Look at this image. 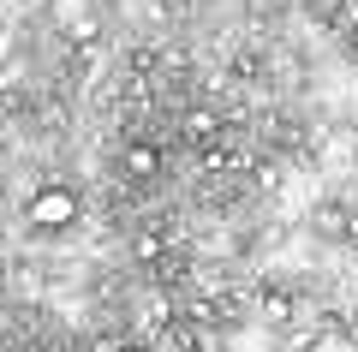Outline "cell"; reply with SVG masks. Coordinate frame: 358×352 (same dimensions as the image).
<instances>
[{"label": "cell", "instance_id": "obj_1", "mask_svg": "<svg viewBox=\"0 0 358 352\" xmlns=\"http://www.w3.org/2000/svg\"><path fill=\"white\" fill-rule=\"evenodd\" d=\"M78 191L66 185V179H48V185H36L30 191V203H24V221L36 227V233H66V227H78Z\"/></svg>", "mask_w": 358, "mask_h": 352}, {"label": "cell", "instance_id": "obj_2", "mask_svg": "<svg viewBox=\"0 0 358 352\" xmlns=\"http://www.w3.org/2000/svg\"><path fill=\"white\" fill-rule=\"evenodd\" d=\"M120 167H126L131 185H155V174H162V143L155 138H131L126 155H120Z\"/></svg>", "mask_w": 358, "mask_h": 352}, {"label": "cell", "instance_id": "obj_3", "mask_svg": "<svg viewBox=\"0 0 358 352\" xmlns=\"http://www.w3.org/2000/svg\"><path fill=\"white\" fill-rule=\"evenodd\" d=\"M162 251H167L162 227H138V233H131V257H138V263H162Z\"/></svg>", "mask_w": 358, "mask_h": 352}, {"label": "cell", "instance_id": "obj_4", "mask_svg": "<svg viewBox=\"0 0 358 352\" xmlns=\"http://www.w3.org/2000/svg\"><path fill=\"white\" fill-rule=\"evenodd\" d=\"M215 132H221V120H215V113H203V108H197V113H185V138H192V143H209Z\"/></svg>", "mask_w": 358, "mask_h": 352}, {"label": "cell", "instance_id": "obj_5", "mask_svg": "<svg viewBox=\"0 0 358 352\" xmlns=\"http://www.w3.org/2000/svg\"><path fill=\"white\" fill-rule=\"evenodd\" d=\"M263 316H275V323H281V316H293V299H281V293H263Z\"/></svg>", "mask_w": 358, "mask_h": 352}, {"label": "cell", "instance_id": "obj_6", "mask_svg": "<svg viewBox=\"0 0 358 352\" xmlns=\"http://www.w3.org/2000/svg\"><path fill=\"white\" fill-rule=\"evenodd\" d=\"M143 323H150V328H162V323H167V304H162V299H155V304H143Z\"/></svg>", "mask_w": 358, "mask_h": 352}, {"label": "cell", "instance_id": "obj_7", "mask_svg": "<svg viewBox=\"0 0 358 352\" xmlns=\"http://www.w3.org/2000/svg\"><path fill=\"white\" fill-rule=\"evenodd\" d=\"M346 42H352V48H358V24H352V30H346Z\"/></svg>", "mask_w": 358, "mask_h": 352}, {"label": "cell", "instance_id": "obj_8", "mask_svg": "<svg viewBox=\"0 0 358 352\" xmlns=\"http://www.w3.org/2000/svg\"><path fill=\"white\" fill-rule=\"evenodd\" d=\"M0 293H6V281H0Z\"/></svg>", "mask_w": 358, "mask_h": 352}]
</instances>
